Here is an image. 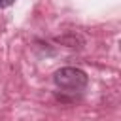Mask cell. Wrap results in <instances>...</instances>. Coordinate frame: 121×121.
<instances>
[{"label": "cell", "instance_id": "6da1fadb", "mask_svg": "<svg viewBox=\"0 0 121 121\" xmlns=\"http://www.w3.org/2000/svg\"><path fill=\"white\" fill-rule=\"evenodd\" d=\"M53 81L59 89L62 91H68V93H79L87 87L89 83V78L83 70L79 68H72V66H64L60 70L55 72L53 76Z\"/></svg>", "mask_w": 121, "mask_h": 121}, {"label": "cell", "instance_id": "7a4b0ae2", "mask_svg": "<svg viewBox=\"0 0 121 121\" xmlns=\"http://www.w3.org/2000/svg\"><path fill=\"white\" fill-rule=\"evenodd\" d=\"M15 0H0V8H8V6H11Z\"/></svg>", "mask_w": 121, "mask_h": 121}]
</instances>
